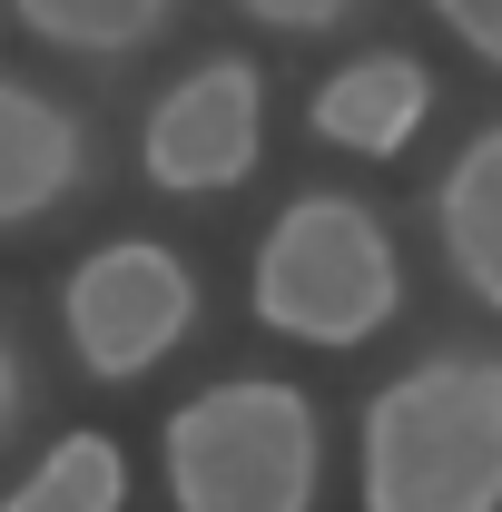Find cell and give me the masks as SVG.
Wrapping results in <instances>:
<instances>
[{
	"mask_svg": "<svg viewBox=\"0 0 502 512\" xmlns=\"http://www.w3.org/2000/svg\"><path fill=\"white\" fill-rule=\"evenodd\" d=\"M119 503H128V453L109 434H60L0 512H119Z\"/></svg>",
	"mask_w": 502,
	"mask_h": 512,
	"instance_id": "30bf717a",
	"label": "cell"
},
{
	"mask_svg": "<svg viewBox=\"0 0 502 512\" xmlns=\"http://www.w3.org/2000/svg\"><path fill=\"white\" fill-rule=\"evenodd\" d=\"M10 20L50 50H89V60H119V50H148L178 10L168 0H10Z\"/></svg>",
	"mask_w": 502,
	"mask_h": 512,
	"instance_id": "9c48e42d",
	"label": "cell"
},
{
	"mask_svg": "<svg viewBox=\"0 0 502 512\" xmlns=\"http://www.w3.org/2000/svg\"><path fill=\"white\" fill-rule=\"evenodd\" d=\"M247 306L266 335L286 345H365L394 325L404 306V266H394V237L365 197H335V188H306L276 207L266 247H256V276H247Z\"/></svg>",
	"mask_w": 502,
	"mask_h": 512,
	"instance_id": "7a4b0ae2",
	"label": "cell"
},
{
	"mask_svg": "<svg viewBox=\"0 0 502 512\" xmlns=\"http://www.w3.org/2000/svg\"><path fill=\"white\" fill-rule=\"evenodd\" d=\"M20 394H30V375H20V355H10V335H0V434H10V414H20Z\"/></svg>",
	"mask_w": 502,
	"mask_h": 512,
	"instance_id": "4fadbf2b",
	"label": "cell"
},
{
	"mask_svg": "<svg viewBox=\"0 0 502 512\" xmlns=\"http://www.w3.org/2000/svg\"><path fill=\"white\" fill-rule=\"evenodd\" d=\"M325 424L306 384L227 375L168 414V503L178 512H315Z\"/></svg>",
	"mask_w": 502,
	"mask_h": 512,
	"instance_id": "3957f363",
	"label": "cell"
},
{
	"mask_svg": "<svg viewBox=\"0 0 502 512\" xmlns=\"http://www.w3.org/2000/svg\"><path fill=\"white\" fill-rule=\"evenodd\" d=\"M434 20L463 40V50H473V60H493V69H502V0H443Z\"/></svg>",
	"mask_w": 502,
	"mask_h": 512,
	"instance_id": "7c38bea8",
	"label": "cell"
},
{
	"mask_svg": "<svg viewBox=\"0 0 502 512\" xmlns=\"http://www.w3.org/2000/svg\"><path fill=\"white\" fill-rule=\"evenodd\" d=\"M247 20L286 30V40H315V30H345V20H365V10H355V0H247Z\"/></svg>",
	"mask_w": 502,
	"mask_h": 512,
	"instance_id": "8fae6325",
	"label": "cell"
},
{
	"mask_svg": "<svg viewBox=\"0 0 502 512\" xmlns=\"http://www.w3.org/2000/svg\"><path fill=\"white\" fill-rule=\"evenodd\" d=\"M355 473L365 512H502V355L443 345L375 384Z\"/></svg>",
	"mask_w": 502,
	"mask_h": 512,
	"instance_id": "6da1fadb",
	"label": "cell"
},
{
	"mask_svg": "<svg viewBox=\"0 0 502 512\" xmlns=\"http://www.w3.org/2000/svg\"><path fill=\"white\" fill-rule=\"evenodd\" d=\"M79 178H89V128H79V109H60L50 89H30V79L0 69V227L50 217Z\"/></svg>",
	"mask_w": 502,
	"mask_h": 512,
	"instance_id": "52a82bcc",
	"label": "cell"
},
{
	"mask_svg": "<svg viewBox=\"0 0 502 512\" xmlns=\"http://www.w3.org/2000/svg\"><path fill=\"white\" fill-rule=\"evenodd\" d=\"M60 316H69V355L99 384H138L158 355H178L197 335V276L178 247L119 237V247H89L69 266Z\"/></svg>",
	"mask_w": 502,
	"mask_h": 512,
	"instance_id": "277c9868",
	"label": "cell"
},
{
	"mask_svg": "<svg viewBox=\"0 0 502 512\" xmlns=\"http://www.w3.org/2000/svg\"><path fill=\"white\" fill-rule=\"evenodd\" d=\"M424 119H434V69L414 50H365L306 99V128L325 148H355V158H394Z\"/></svg>",
	"mask_w": 502,
	"mask_h": 512,
	"instance_id": "8992f818",
	"label": "cell"
},
{
	"mask_svg": "<svg viewBox=\"0 0 502 512\" xmlns=\"http://www.w3.org/2000/svg\"><path fill=\"white\" fill-rule=\"evenodd\" d=\"M256 158H266V79H256V60L217 50V60H197L188 79H168L148 99V128H138L148 188L217 197L237 178H256Z\"/></svg>",
	"mask_w": 502,
	"mask_h": 512,
	"instance_id": "5b68a950",
	"label": "cell"
},
{
	"mask_svg": "<svg viewBox=\"0 0 502 512\" xmlns=\"http://www.w3.org/2000/svg\"><path fill=\"white\" fill-rule=\"evenodd\" d=\"M434 237L453 256V276H463V296L502 316V119L453 148V168L434 188Z\"/></svg>",
	"mask_w": 502,
	"mask_h": 512,
	"instance_id": "ba28073f",
	"label": "cell"
}]
</instances>
